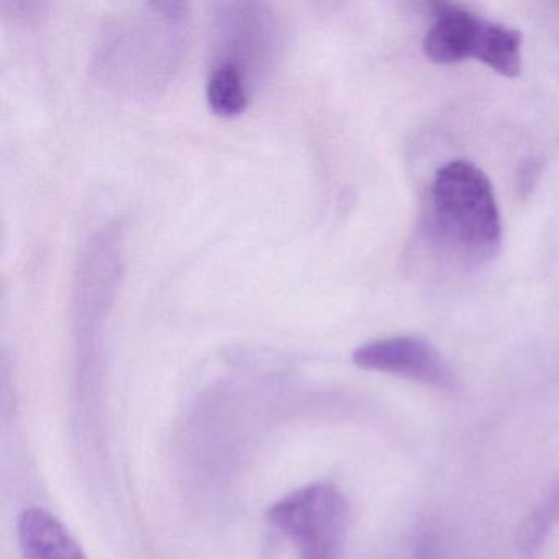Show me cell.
Here are the masks:
<instances>
[{
	"label": "cell",
	"mask_w": 559,
	"mask_h": 559,
	"mask_svg": "<svg viewBox=\"0 0 559 559\" xmlns=\"http://www.w3.org/2000/svg\"><path fill=\"white\" fill-rule=\"evenodd\" d=\"M425 237L464 266L489 263L502 245V218L489 178L456 159L438 169L428 188Z\"/></svg>",
	"instance_id": "1"
},
{
	"label": "cell",
	"mask_w": 559,
	"mask_h": 559,
	"mask_svg": "<svg viewBox=\"0 0 559 559\" xmlns=\"http://www.w3.org/2000/svg\"><path fill=\"white\" fill-rule=\"evenodd\" d=\"M185 38L186 5H143L104 31L94 57V73L122 93L155 94L178 68Z\"/></svg>",
	"instance_id": "2"
},
{
	"label": "cell",
	"mask_w": 559,
	"mask_h": 559,
	"mask_svg": "<svg viewBox=\"0 0 559 559\" xmlns=\"http://www.w3.org/2000/svg\"><path fill=\"white\" fill-rule=\"evenodd\" d=\"M522 34L486 21L461 5H435V21L424 38V53L433 63L453 64L473 58L499 73H522Z\"/></svg>",
	"instance_id": "3"
},
{
	"label": "cell",
	"mask_w": 559,
	"mask_h": 559,
	"mask_svg": "<svg viewBox=\"0 0 559 559\" xmlns=\"http://www.w3.org/2000/svg\"><path fill=\"white\" fill-rule=\"evenodd\" d=\"M267 520L293 542L299 559H342L348 533L345 493L332 483H313L271 507Z\"/></svg>",
	"instance_id": "4"
},
{
	"label": "cell",
	"mask_w": 559,
	"mask_h": 559,
	"mask_svg": "<svg viewBox=\"0 0 559 559\" xmlns=\"http://www.w3.org/2000/svg\"><path fill=\"white\" fill-rule=\"evenodd\" d=\"M273 12L258 2L218 5L212 25L211 67L238 71L253 86L270 67L276 50Z\"/></svg>",
	"instance_id": "5"
},
{
	"label": "cell",
	"mask_w": 559,
	"mask_h": 559,
	"mask_svg": "<svg viewBox=\"0 0 559 559\" xmlns=\"http://www.w3.org/2000/svg\"><path fill=\"white\" fill-rule=\"evenodd\" d=\"M353 362L368 371L401 376L437 389H453L456 376L447 359L427 340L389 336L365 343L353 353Z\"/></svg>",
	"instance_id": "6"
},
{
	"label": "cell",
	"mask_w": 559,
	"mask_h": 559,
	"mask_svg": "<svg viewBox=\"0 0 559 559\" xmlns=\"http://www.w3.org/2000/svg\"><path fill=\"white\" fill-rule=\"evenodd\" d=\"M19 543L24 559H87L63 523L38 507L22 513Z\"/></svg>",
	"instance_id": "7"
},
{
	"label": "cell",
	"mask_w": 559,
	"mask_h": 559,
	"mask_svg": "<svg viewBox=\"0 0 559 559\" xmlns=\"http://www.w3.org/2000/svg\"><path fill=\"white\" fill-rule=\"evenodd\" d=\"M251 86L238 71L214 64L209 67L205 97L215 116L231 119L241 116L250 104Z\"/></svg>",
	"instance_id": "8"
},
{
	"label": "cell",
	"mask_w": 559,
	"mask_h": 559,
	"mask_svg": "<svg viewBox=\"0 0 559 559\" xmlns=\"http://www.w3.org/2000/svg\"><path fill=\"white\" fill-rule=\"evenodd\" d=\"M559 513V490H556L546 503H543L532 516H530L526 525L523 526L522 532V546L533 551V548L539 546L542 543L543 535L548 532L549 526L555 522L556 516Z\"/></svg>",
	"instance_id": "9"
}]
</instances>
